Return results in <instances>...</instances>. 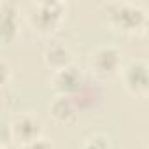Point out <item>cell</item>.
Returning <instances> with one entry per match:
<instances>
[{"label":"cell","instance_id":"10","mask_svg":"<svg viewBox=\"0 0 149 149\" xmlns=\"http://www.w3.org/2000/svg\"><path fill=\"white\" fill-rule=\"evenodd\" d=\"M81 149H112V144L105 133H93L84 140Z\"/></svg>","mask_w":149,"mask_h":149},{"label":"cell","instance_id":"13","mask_svg":"<svg viewBox=\"0 0 149 149\" xmlns=\"http://www.w3.org/2000/svg\"><path fill=\"white\" fill-rule=\"evenodd\" d=\"M6 140H11V123L0 121V146Z\"/></svg>","mask_w":149,"mask_h":149},{"label":"cell","instance_id":"2","mask_svg":"<svg viewBox=\"0 0 149 149\" xmlns=\"http://www.w3.org/2000/svg\"><path fill=\"white\" fill-rule=\"evenodd\" d=\"M65 13H67V6L63 2H58V0L33 2L30 11V25L33 30H37L42 35L53 33L63 21Z\"/></svg>","mask_w":149,"mask_h":149},{"label":"cell","instance_id":"8","mask_svg":"<svg viewBox=\"0 0 149 149\" xmlns=\"http://www.w3.org/2000/svg\"><path fill=\"white\" fill-rule=\"evenodd\" d=\"M49 112H51V116H53L58 123L68 125V123H74V121H76L79 109H77L76 102H74V97L58 95V97L51 102Z\"/></svg>","mask_w":149,"mask_h":149},{"label":"cell","instance_id":"1","mask_svg":"<svg viewBox=\"0 0 149 149\" xmlns=\"http://www.w3.org/2000/svg\"><path fill=\"white\" fill-rule=\"evenodd\" d=\"M109 25L121 33H137L147 25V13L140 4L114 2L105 6Z\"/></svg>","mask_w":149,"mask_h":149},{"label":"cell","instance_id":"5","mask_svg":"<svg viewBox=\"0 0 149 149\" xmlns=\"http://www.w3.org/2000/svg\"><path fill=\"white\" fill-rule=\"evenodd\" d=\"M51 84H53V88L58 95L74 97L84 84L83 70L74 63L68 65V67H63L60 70H54L53 77H51Z\"/></svg>","mask_w":149,"mask_h":149},{"label":"cell","instance_id":"11","mask_svg":"<svg viewBox=\"0 0 149 149\" xmlns=\"http://www.w3.org/2000/svg\"><path fill=\"white\" fill-rule=\"evenodd\" d=\"M21 149H56V147L51 140H47L44 137H39L37 140H32V142L21 146Z\"/></svg>","mask_w":149,"mask_h":149},{"label":"cell","instance_id":"4","mask_svg":"<svg viewBox=\"0 0 149 149\" xmlns=\"http://www.w3.org/2000/svg\"><path fill=\"white\" fill-rule=\"evenodd\" d=\"M121 79L125 83V88L137 95L146 97L149 90V63L146 58H135L128 61L125 67H121Z\"/></svg>","mask_w":149,"mask_h":149},{"label":"cell","instance_id":"7","mask_svg":"<svg viewBox=\"0 0 149 149\" xmlns=\"http://www.w3.org/2000/svg\"><path fill=\"white\" fill-rule=\"evenodd\" d=\"M18 32V6L14 2H0V42H13Z\"/></svg>","mask_w":149,"mask_h":149},{"label":"cell","instance_id":"6","mask_svg":"<svg viewBox=\"0 0 149 149\" xmlns=\"http://www.w3.org/2000/svg\"><path fill=\"white\" fill-rule=\"evenodd\" d=\"M42 137V125L32 114H21L11 123V140L19 146H25L32 140Z\"/></svg>","mask_w":149,"mask_h":149},{"label":"cell","instance_id":"14","mask_svg":"<svg viewBox=\"0 0 149 149\" xmlns=\"http://www.w3.org/2000/svg\"><path fill=\"white\" fill-rule=\"evenodd\" d=\"M0 149H4V147H2V146H0Z\"/></svg>","mask_w":149,"mask_h":149},{"label":"cell","instance_id":"12","mask_svg":"<svg viewBox=\"0 0 149 149\" xmlns=\"http://www.w3.org/2000/svg\"><path fill=\"white\" fill-rule=\"evenodd\" d=\"M11 79V65L0 58V90H2Z\"/></svg>","mask_w":149,"mask_h":149},{"label":"cell","instance_id":"3","mask_svg":"<svg viewBox=\"0 0 149 149\" xmlns=\"http://www.w3.org/2000/svg\"><path fill=\"white\" fill-rule=\"evenodd\" d=\"M123 54L112 44L98 46L90 56V70L98 79H109L121 70Z\"/></svg>","mask_w":149,"mask_h":149},{"label":"cell","instance_id":"9","mask_svg":"<svg viewBox=\"0 0 149 149\" xmlns=\"http://www.w3.org/2000/svg\"><path fill=\"white\" fill-rule=\"evenodd\" d=\"M44 61L49 68L53 70H60L63 67L72 65V51L68 49L67 44L61 42H54L51 46L46 47L44 51Z\"/></svg>","mask_w":149,"mask_h":149}]
</instances>
